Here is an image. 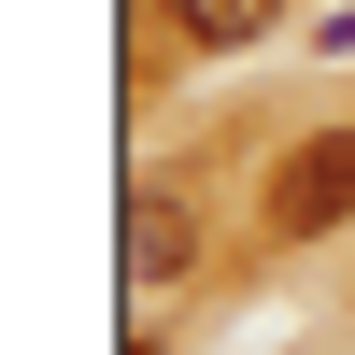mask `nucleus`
I'll use <instances>...</instances> for the list:
<instances>
[{"mask_svg":"<svg viewBox=\"0 0 355 355\" xmlns=\"http://www.w3.org/2000/svg\"><path fill=\"white\" fill-rule=\"evenodd\" d=\"M171 43H199V57H242V43H270V0H171Z\"/></svg>","mask_w":355,"mask_h":355,"instance_id":"nucleus-3","label":"nucleus"},{"mask_svg":"<svg viewBox=\"0 0 355 355\" xmlns=\"http://www.w3.org/2000/svg\"><path fill=\"white\" fill-rule=\"evenodd\" d=\"M313 57H355V0H341V15H327V43H313Z\"/></svg>","mask_w":355,"mask_h":355,"instance_id":"nucleus-4","label":"nucleus"},{"mask_svg":"<svg viewBox=\"0 0 355 355\" xmlns=\"http://www.w3.org/2000/svg\"><path fill=\"white\" fill-rule=\"evenodd\" d=\"M256 214H270V242H327V227L355 214V128H313L299 157L270 171V199H256Z\"/></svg>","mask_w":355,"mask_h":355,"instance_id":"nucleus-1","label":"nucleus"},{"mask_svg":"<svg viewBox=\"0 0 355 355\" xmlns=\"http://www.w3.org/2000/svg\"><path fill=\"white\" fill-rule=\"evenodd\" d=\"M185 256H199L185 199H142V214H128V284H185Z\"/></svg>","mask_w":355,"mask_h":355,"instance_id":"nucleus-2","label":"nucleus"}]
</instances>
